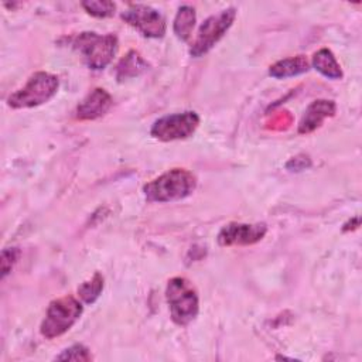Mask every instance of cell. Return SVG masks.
<instances>
[{"label": "cell", "mask_w": 362, "mask_h": 362, "mask_svg": "<svg viewBox=\"0 0 362 362\" xmlns=\"http://www.w3.org/2000/svg\"><path fill=\"white\" fill-rule=\"evenodd\" d=\"M102 290H103V276L96 272L89 280L83 281L78 287V296L83 303L92 304L99 298V296L102 294Z\"/></svg>", "instance_id": "cell-16"}, {"label": "cell", "mask_w": 362, "mask_h": 362, "mask_svg": "<svg viewBox=\"0 0 362 362\" xmlns=\"http://www.w3.org/2000/svg\"><path fill=\"white\" fill-rule=\"evenodd\" d=\"M82 304L72 296H64L49 303L40 332L47 339L65 334L82 315Z\"/></svg>", "instance_id": "cell-5"}, {"label": "cell", "mask_w": 362, "mask_h": 362, "mask_svg": "<svg viewBox=\"0 0 362 362\" xmlns=\"http://www.w3.org/2000/svg\"><path fill=\"white\" fill-rule=\"evenodd\" d=\"M236 17V10L229 7L218 14L209 16L198 28V33L189 47L191 57H202L211 51L215 44L226 34Z\"/></svg>", "instance_id": "cell-6"}, {"label": "cell", "mask_w": 362, "mask_h": 362, "mask_svg": "<svg viewBox=\"0 0 362 362\" xmlns=\"http://www.w3.org/2000/svg\"><path fill=\"white\" fill-rule=\"evenodd\" d=\"M20 257V249L18 247H6L1 250L0 264H1V277L4 279L16 264V262Z\"/></svg>", "instance_id": "cell-19"}, {"label": "cell", "mask_w": 362, "mask_h": 362, "mask_svg": "<svg viewBox=\"0 0 362 362\" xmlns=\"http://www.w3.org/2000/svg\"><path fill=\"white\" fill-rule=\"evenodd\" d=\"M197 188V177L185 168H173L143 187L148 202H173L182 199Z\"/></svg>", "instance_id": "cell-1"}, {"label": "cell", "mask_w": 362, "mask_h": 362, "mask_svg": "<svg viewBox=\"0 0 362 362\" xmlns=\"http://www.w3.org/2000/svg\"><path fill=\"white\" fill-rule=\"evenodd\" d=\"M267 232L264 223H239L230 222L225 225L218 233V243L221 246H246L263 239Z\"/></svg>", "instance_id": "cell-9"}, {"label": "cell", "mask_w": 362, "mask_h": 362, "mask_svg": "<svg viewBox=\"0 0 362 362\" xmlns=\"http://www.w3.org/2000/svg\"><path fill=\"white\" fill-rule=\"evenodd\" d=\"M165 297L171 320L177 325H188L195 320L199 311V298L194 284L185 277H173L168 280Z\"/></svg>", "instance_id": "cell-3"}, {"label": "cell", "mask_w": 362, "mask_h": 362, "mask_svg": "<svg viewBox=\"0 0 362 362\" xmlns=\"http://www.w3.org/2000/svg\"><path fill=\"white\" fill-rule=\"evenodd\" d=\"M337 112V105L334 100L328 99H318L314 100L304 112L300 123H298V133L308 134L317 130L327 117H332Z\"/></svg>", "instance_id": "cell-11"}, {"label": "cell", "mask_w": 362, "mask_h": 362, "mask_svg": "<svg viewBox=\"0 0 362 362\" xmlns=\"http://www.w3.org/2000/svg\"><path fill=\"white\" fill-rule=\"evenodd\" d=\"M112 105L110 93L103 88H95L76 106V117L79 120H95L103 116Z\"/></svg>", "instance_id": "cell-10"}, {"label": "cell", "mask_w": 362, "mask_h": 362, "mask_svg": "<svg viewBox=\"0 0 362 362\" xmlns=\"http://www.w3.org/2000/svg\"><path fill=\"white\" fill-rule=\"evenodd\" d=\"M199 124V116L197 112L187 110L182 113H173L157 119L150 134L161 141H173L187 139L194 134Z\"/></svg>", "instance_id": "cell-7"}, {"label": "cell", "mask_w": 362, "mask_h": 362, "mask_svg": "<svg viewBox=\"0 0 362 362\" xmlns=\"http://www.w3.org/2000/svg\"><path fill=\"white\" fill-rule=\"evenodd\" d=\"M58 86V76L45 71H38L28 78L27 83L23 88L17 89L8 96L7 105L13 109L40 106L54 98Z\"/></svg>", "instance_id": "cell-4"}, {"label": "cell", "mask_w": 362, "mask_h": 362, "mask_svg": "<svg viewBox=\"0 0 362 362\" xmlns=\"http://www.w3.org/2000/svg\"><path fill=\"white\" fill-rule=\"evenodd\" d=\"M195 10L191 6H181L177 11V16L174 18L173 30L178 40L188 41L191 37V33L195 25Z\"/></svg>", "instance_id": "cell-15"}, {"label": "cell", "mask_w": 362, "mask_h": 362, "mask_svg": "<svg viewBox=\"0 0 362 362\" xmlns=\"http://www.w3.org/2000/svg\"><path fill=\"white\" fill-rule=\"evenodd\" d=\"M58 361H92L90 351L82 345V344H75L66 349H64L59 355L55 356Z\"/></svg>", "instance_id": "cell-18"}, {"label": "cell", "mask_w": 362, "mask_h": 362, "mask_svg": "<svg viewBox=\"0 0 362 362\" xmlns=\"http://www.w3.org/2000/svg\"><path fill=\"white\" fill-rule=\"evenodd\" d=\"M310 69V64L304 55H297V57H290L280 59L274 62L269 68V75L277 79L281 78H290V76H297Z\"/></svg>", "instance_id": "cell-12"}, {"label": "cell", "mask_w": 362, "mask_h": 362, "mask_svg": "<svg viewBox=\"0 0 362 362\" xmlns=\"http://www.w3.org/2000/svg\"><path fill=\"white\" fill-rule=\"evenodd\" d=\"M120 17L130 27L136 28L143 37L161 38L165 34L167 25L164 16L150 6L130 4Z\"/></svg>", "instance_id": "cell-8"}, {"label": "cell", "mask_w": 362, "mask_h": 362, "mask_svg": "<svg viewBox=\"0 0 362 362\" xmlns=\"http://www.w3.org/2000/svg\"><path fill=\"white\" fill-rule=\"evenodd\" d=\"M146 69H147V62L141 58V55L137 51L132 49L117 62L115 75H116V79L122 82V81L139 76Z\"/></svg>", "instance_id": "cell-13"}, {"label": "cell", "mask_w": 362, "mask_h": 362, "mask_svg": "<svg viewBox=\"0 0 362 362\" xmlns=\"http://www.w3.org/2000/svg\"><path fill=\"white\" fill-rule=\"evenodd\" d=\"M82 7L85 8V11L93 17H99V18H105V17H110L115 14L116 10V4L113 1H107V0H88V1H82Z\"/></svg>", "instance_id": "cell-17"}, {"label": "cell", "mask_w": 362, "mask_h": 362, "mask_svg": "<svg viewBox=\"0 0 362 362\" xmlns=\"http://www.w3.org/2000/svg\"><path fill=\"white\" fill-rule=\"evenodd\" d=\"M311 161L308 158V156H304V154H300L297 157H293L288 163H287V168L290 171H301V170H305L307 167H310Z\"/></svg>", "instance_id": "cell-20"}, {"label": "cell", "mask_w": 362, "mask_h": 362, "mask_svg": "<svg viewBox=\"0 0 362 362\" xmlns=\"http://www.w3.org/2000/svg\"><path fill=\"white\" fill-rule=\"evenodd\" d=\"M313 66L325 78L329 79H341L342 78V69L332 54L331 49L328 48H321L313 55Z\"/></svg>", "instance_id": "cell-14"}, {"label": "cell", "mask_w": 362, "mask_h": 362, "mask_svg": "<svg viewBox=\"0 0 362 362\" xmlns=\"http://www.w3.org/2000/svg\"><path fill=\"white\" fill-rule=\"evenodd\" d=\"M72 47L82 55L88 68L100 71L112 62L117 51V37L115 34L102 35L83 31L72 40Z\"/></svg>", "instance_id": "cell-2"}]
</instances>
